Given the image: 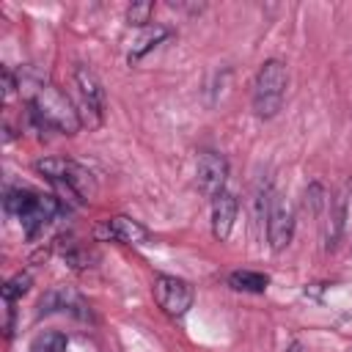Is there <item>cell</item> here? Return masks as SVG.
Returning <instances> with one entry per match:
<instances>
[{
    "instance_id": "cell-1",
    "label": "cell",
    "mask_w": 352,
    "mask_h": 352,
    "mask_svg": "<svg viewBox=\"0 0 352 352\" xmlns=\"http://www.w3.org/2000/svg\"><path fill=\"white\" fill-rule=\"evenodd\" d=\"M30 102V116L38 121L44 129H55L60 135H74L80 129V113L69 102L66 94H60L55 85H36L28 96Z\"/></svg>"
},
{
    "instance_id": "cell-2",
    "label": "cell",
    "mask_w": 352,
    "mask_h": 352,
    "mask_svg": "<svg viewBox=\"0 0 352 352\" xmlns=\"http://www.w3.org/2000/svg\"><path fill=\"white\" fill-rule=\"evenodd\" d=\"M286 85H289L286 63L278 58L264 60L256 72V80H253V113L264 121L278 116L283 96H286Z\"/></svg>"
},
{
    "instance_id": "cell-3",
    "label": "cell",
    "mask_w": 352,
    "mask_h": 352,
    "mask_svg": "<svg viewBox=\"0 0 352 352\" xmlns=\"http://www.w3.org/2000/svg\"><path fill=\"white\" fill-rule=\"evenodd\" d=\"M36 170L41 176H47L60 192H66L72 201H82L85 195L94 192V179L91 173L72 162V160H63V157H44L36 162Z\"/></svg>"
},
{
    "instance_id": "cell-4",
    "label": "cell",
    "mask_w": 352,
    "mask_h": 352,
    "mask_svg": "<svg viewBox=\"0 0 352 352\" xmlns=\"http://www.w3.org/2000/svg\"><path fill=\"white\" fill-rule=\"evenodd\" d=\"M151 292L162 314H168L170 319H182L192 308V300H195L192 286L176 275H157L151 283Z\"/></svg>"
},
{
    "instance_id": "cell-5",
    "label": "cell",
    "mask_w": 352,
    "mask_h": 352,
    "mask_svg": "<svg viewBox=\"0 0 352 352\" xmlns=\"http://www.w3.org/2000/svg\"><path fill=\"white\" fill-rule=\"evenodd\" d=\"M294 239V212L280 195H270L267 206V242L272 250H286Z\"/></svg>"
},
{
    "instance_id": "cell-6",
    "label": "cell",
    "mask_w": 352,
    "mask_h": 352,
    "mask_svg": "<svg viewBox=\"0 0 352 352\" xmlns=\"http://www.w3.org/2000/svg\"><path fill=\"white\" fill-rule=\"evenodd\" d=\"M94 236L99 242H121V245H146L148 242V228L132 217H107L94 228Z\"/></svg>"
},
{
    "instance_id": "cell-7",
    "label": "cell",
    "mask_w": 352,
    "mask_h": 352,
    "mask_svg": "<svg viewBox=\"0 0 352 352\" xmlns=\"http://www.w3.org/2000/svg\"><path fill=\"white\" fill-rule=\"evenodd\" d=\"M228 182V162L217 151H204L195 165V184L206 198H214L226 190Z\"/></svg>"
},
{
    "instance_id": "cell-8",
    "label": "cell",
    "mask_w": 352,
    "mask_h": 352,
    "mask_svg": "<svg viewBox=\"0 0 352 352\" xmlns=\"http://www.w3.org/2000/svg\"><path fill=\"white\" fill-rule=\"evenodd\" d=\"M41 314H72L77 319H91V305L72 289L66 286H58V289H50L41 302H38V316Z\"/></svg>"
},
{
    "instance_id": "cell-9",
    "label": "cell",
    "mask_w": 352,
    "mask_h": 352,
    "mask_svg": "<svg viewBox=\"0 0 352 352\" xmlns=\"http://www.w3.org/2000/svg\"><path fill=\"white\" fill-rule=\"evenodd\" d=\"M74 85H77V94L82 99V107L88 113H94V118L99 124L104 116V88H102L99 77L88 66H77L74 69Z\"/></svg>"
},
{
    "instance_id": "cell-10",
    "label": "cell",
    "mask_w": 352,
    "mask_h": 352,
    "mask_svg": "<svg viewBox=\"0 0 352 352\" xmlns=\"http://www.w3.org/2000/svg\"><path fill=\"white\" fill-rule=\"evenodd\" d=\"M236 212H239V201L234 192L223 190L220 195L212 198V234L226 242L234 231V220H236Z\"/></svg>"
},
{
    "instance_id": "cell-11",
    "label": "cell",
    "mask_w": 352,
    "mask_h": 352,
    "mask_svg": "<svg viewBox=\"0 0 352 352\" xmlns=\"http://www.w3.org/2000/svg\"><path fill=\"white\" fill-rule=\"evenodd\" d=\"M60 212V204H58V198L55 195H38L36 198V204L19 217V223H22V231H25V236L28 239H33L55 214Z\"/></svg>"
},
{
    "instance_id": "cell-12",
    "label": "cell",
    "mask_w": 352,
    "mask_h": 352,
    "mask_svg": "<svg viewBox=\"0 0 352 352\" xmlns=\"http://www.w3.org/2000/svg\"><path fill=\"white\" fill-rule=\"evenodd\" d=\"M327 209H330V214H327V228H324V248L327 250H336V245L341 242L344 226H346V195L338 192L327 204Z\"/></svg>"
},
{
    "instance_id": "cell-13",
    "label": "cell",
    "mask_w": 352,
    "mask_h": 352,
    "mask_svg": "<svg viewBox=\"0 0 352 352\" xmlns=\"http://www.w3.org/2000/svg\"><path fill=\"white\" fill-rule=\"evenodd\" d=\"M228 286L236 292H248V294H264L270 286V278L256 270H236L228 275Z\"/></svg>"
},
{
    "instance_id": "cell-14",
    "label": "cell",
    "mask_w": 352,
    "mask_h": 352,
    "mask_svg": "<svg viewBox=\"0 0 352 352\" xmlns=\"http://www.w3.org/2000/svg\"><path fill=\"white\" fill-rule=\"evenodd\" d=\"M170 36V30L168 28H162V25H154V28H148L135 44H132V50H129V63H138L146 52H151L157 44H162L165 38Z\"/></svg>"
},
{
    "instance_id": "cell-15",
    "label": "cell",
    "mask_w": 352,
    "mask_h": 352,
    "mask_svg": "<svg viewBox=\"0 0 352 352\" xmlns=\"http://www.w3.org/2000/svg\"><path fill=\"white\" fill-rule=\"evenodd\" d=\"M36 192H30V190H22V187H14V190H6V198H3V206H6V212H11V214H16V217H22L33 204H36Z\"/></svg>"
},
{
    "instance_id": "cell-16",
    "label": "cell",
    "mask_w": 352,
    "mask_h": 352,
    "mask_svg": "<svg viewBox=\"0 0 352 352\" xmlns=\"http://www.w3.org/2000/svg\"><path fill=\"white\" fill-rule=\"evenodd\" d=\"M69 341L63 333H55V330H47V333H38L25 352H66Z\"/></svg>"
},
{
    "instance_id": "cell-17",
    "label": "cell",
    "mask_w": 352,
    "mask_h": 352,
    "mask_svg": "<svg viewBox=\"0 0 352 352\" xmlns=\"http://www.w3.org/2000/svg\"><path fill=\"white\" fill-rule=\"evenodd\" d=\"M30 283H33L30 272H16L14 278L6 280V286H3V300H6V302H16V300L30 289Z\"/></svg>"
},
{
    "instance_id": "cell-18",
    "label": "cell",
    "mask_w": 352,
    "mask_h": 352,
    "mask_svg": "<svg viewBox=\"0 0 352 352\" xmlns=\"http://www.w3.org/2000/svg\"><path fill=\"white\" fill-rule=\"evenodd\" d=\"M302 204H305V209L316 217V214H322V209H327L330 201H327V195H324V187L314 182V184H308V190H305V201H302Z\"/></svg>"
},
{
    "instance_id": "cell-19",
    "label": "cell",
    "mask_w": 352,
    "mask_h": 352,
    "mask_svg": "<svg viewBox=\"0 0 352 352\" xmlns=\"http://www.w3.org/2000/svg\"><path fill=\"white\" fill-rule=\"evenodd\" d=\"M151 14H154V3H148V0L132 3V6L126 8V22L135 25V28H143V25L151 22Z\"/></svg>"
},
{
    "instance_id": "cell-20",
    "label": "cell",
    "mask_w": 352,
    "mask_h": 352,
    "mask_svg": "<svg viewBox=\"0 0 352 352\" xmlns=\"http://www.w3.org/2000/svg\"><path fill=\"white\" fill-rule=\"evenodd\" d=\"M16 88H19V85H16V77L11 74V69H3V99L8 102Z\"/></svg>"
},
{
    "instance_id": "cell-21",
    "label": "cell",
    "mask_w": 352,
    "mask_h": 352,
    "mask_svg": "<svg viewBox=\"0 0 352 352\" xmlns=\"http://www.w3.org/2000/svg\"><path fill=\"white\" fill-rule=\"evenodd\" d=\"M286 352H302V344H300V341H294V344H289V346H286Z\"/></svg>"
},
{
    "instance_id": "cell-22",
    "label": "cell",
    "mask_w": 352,
    "mask_h": 352,
    "mask_svg": "<svg viewBox=\"0 0 352 352\" xmlns=\"http://www.w3.org/2000/svg\"><path fill=\"white\" fill-rule=\"evenodd\" d=\"M349 352H352V349H349Z\"/></svg>"
}]
</instances>
